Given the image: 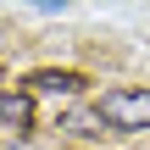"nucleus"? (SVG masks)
<instances>
[{
  "instance_id": "obj_2",
  "label": "nucleus",
  "mask_w": 150,
  "mask_h": 150,
  "mask_svg": "<svg viewBox=\"0 0 150 150\" xmlns=\"http://www.w3.org/2000/svg\"><path fill=\"white\" fill-rule=\"evenodd\" d=\"M22 83H28V95H78L89 78H83V72H67V67H39V72H28Z\"/></svg>"
},
{
  "instance_id": "obj_1",
  "label": "nucleus",
  "mask_w": 150,
  "mask_h": 150,
  "mask_svg": "<svg viewBox=\"0 0 150 150\" xmlns=\"http://www.w3.org/2000/svg\"><path fill=\"white\" fill-rule=\"evenodd\" d=\"M95 122L117 134H145L150 128V89H106L95 100Z\"/></svg>"
},
{
  "instance_id": "obj_3",
  "label": "nucleus",
  "mask_w": 150,
  "mask_h": 150,
  "mask_svg": "<svg viewBox=\"0 0 150 150\" xmlns=\"http://www.w3.org/2000/svg\"><path fill=\"white\" fill-rule=\"evenodd\" d=\"M0 128H17V134L33 128V95L28 89H0Z\"/></svg>"
}]
</instances>
